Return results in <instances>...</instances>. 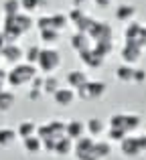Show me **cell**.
<instances>
[{
  "label": "cell",
  "instance_id": "obj_39",
  "mask_svg": "<svg viewBox=\"0 0 146 160\" xmlns=\"http://www.w3.org/2000/svg\"><path fill=\"white\" fill-rule=\"evenodd\" d=\"M138 146L140 150H142V154L146 152V136H138Z\"/></svg>",
  "mask_w": 146,
  "mask_h": 160
},
{
  "label": "cell",
  "instance_id": "obj_23",
  "mask_svg": "<svg viewBox=\"0 0 146 160\" xmlns=\"http://www.w3.org/2000/svg\"><path fill=\"white\" fill-rule=\"evenodd\" d=\"M16 138H18V136H16V130L0 128V148H8V146H12Z\"/></svg>",
  "mask_w": 146,
  "mask_h": 160
},
{
  "label": "cell",
  "instance_id": "obj_41",
  "mask_svg": "<svg viewBox=\"0 0 146 160\" xmlns=\"http://www.w3.org/2000/svg\"><path fill=\"white\" fill-rule=\"evenodd\" d=\"M85 2H87V0H73V8H81Z\"/></svg>",
  "mask_w": 146,
  "mask_h": 160
},
{
  "label": "cell",
  "instance_id": "obj_21",
  "mask_svg": "<svg viewBox=\"0 0 146 160\" xmlns=\"http://www.w3.org/2000/svg\"><path fill=\"white\" fill-rule=\"evenodd\" d=\"M2 12H4V18H10V16L20 14V12H23L20 0H4L2 2Z\"/></svg>",
  "mask_w": 146,
  "mask_h": 160
},
{
  "label": "cell",
  "instance_id": "obj_22",
  "mask_svg": "<svg viewBox=\"0 0 146 160\" xmlns=\"http://www.w3.org/2000/svg\"><path fill=\"white\" fill-rule=\"evenodd\" d=\"M116 79L122 83H132L134 81V67L130 65H120L116 69Z\"/></svg>",
  "mask_w": 146,
  "mask_h": 160
},
{
  "label": "cell",
  "instance_id": "obj_13",
  "mask_svg": "<svg viewBox=\"0 0 146 160\" xmlns=\"http://www.w3.org/2000/svg\"><path fill=\"white\" fill-rule=\"evenodd\" d=\"M83 134H85V122L81 120H69L67 126H65V136L69 138V140L77 142L79 138H83Z\"/></svg>",
  "mask_w": 146,
  "mask_h": 160
},
{
  "label": "cell",
  "instance_id": "obj_36",
  "mask_svg": "<svg viewBox=\"0 0 146 160\" xmlns=\"http://www.w3.org/2000/svg\"><path fill=\"white\" fill-rule=\"evenodd\" d=\"M146 79V71L144 69H134V83H142Z\"/></svg>",
  "mask_w": 146,
  "mask_h": 160
},
{
  "label": "cell",
  "instance_id": "obj_16",
  "mask_svg": "<svg viewBox=\"0 0 146 160\" xmlns=\"http://www.w3.org/2000/svg\"><path fill=\"white\" fill-rule=\"evenodd\" d=\"M79 59H81V63H83V65H87L89 69H99V67L103 65V61H106V59H102L98 53L93 51V47H91L89 51L79 53Z\"/></svg>",
  "mask_w": 146,
  "mask_h": 160
},
{
  "label": "cell",
  "instance_id": "obj_40",
  "mask_svg": "<svg viewBox=\"0 0 146 160\" xmlns=\"http://www.w3.org/2000/svg\"><path fill=\"white\" fill-rule=\"evenodd\" d=\"M95 4L102 6V8H106V6H110V4H112V0H95Z\"/></svg>",
  "mask_w": 146,
  "mask_h": 160
},
{
  "label": "cell",
  "instance_id": "obj_32",
  "mask_svg": "<svg viewBox=\"0 0 146 160\" xmlns=\"http://www.w3.org/2000/svg\"><path fill=\"white\" fill-rule=\"evenodd\" d=\"M41 41L47 45H53L59 41V31H53V28H49V31H41Z\"/></svg>",
  "mask_w": 146,
  "mask_h": 160
},
{
  "label": "cell",
  "instance_id": "obj_11",
  "mask_svg": "<svg viewBox=\"0 0 146 160\" xmlns=\"http://www.w3.org/2000/svg\"><path fill=\"white\" fill-rule=\"evenodd\" d=\"M120 150L126 158H134V156H140L142 150L138 146V136H126L122 142H120Z\"/></svg>",
  "mask_w": 146,
  "mask_h": 160
},
{
  "label": "cell",
  "instance_id": "obj_10",
  "mask_svg": "<svg viewBox=\"0 0 146 160\" xmlns=\"http://www.w3.org/2000/svg\"><path fill=\"white\" fill-rule=\"evenodd\" d=\"M0 57H4V61H8L10 65H18L20 59L24 57V51L16 43H6L4 49H2V53H0Z\"/></svg>",
  "mask_w": 146,
  "mask_h": 160
},
{
  "label": "cell",
  "instance_id": "obj_7",
  "mask_svg": "<svg viewBox=\"0 0 146 160\" xmlns=\"http://www.w3.org/2000/svg\"><path fill=\"white\" fill-rule=\"evenodd\" d=\"M93 144L95 140L93 138H79L77 142H73V154L77 160H98V156H95L93 152Z\"/></svg>",
  "mask_w": 146,
  "mask_h": 160
},
{
  "label": "cell",
  "instance_id": "obj_37",
  "mask_svg": "<svg viewBox=\"0 0 146 160\" xmlns=\"http://www.w3.org/2000/svg\"><path fill=\"white\" fill-rule=\"evenodd\" d=\"M43 98V91L41 89H28V99L31 102H37V99H41Z\"/></svg>",
  "mask_w": 146,
  "mask_h": 160
},
{
  "label": "cell",
  "instance_id": "obj_4",
  "mask_svg": "<svg viewBox=\"0 0 146 160\" xmlns=\"http://www.w3.org/2000/svg\"><path fill=\"white\" fill-rule=\"evenodd\" d=\"M61 67V53L55 51V49H41L39 55V61H37V69H41L43 73L51 75L55 69Z\"/></svg>",
  "mask_w": 146,
  "mask_h": 160
},
{
  "label": "cell",
  "instance_id": "obj_31",
  "mask_svg": "<svg viewBox=\"0 0 146 160\" xmlns=\"http://www.w3.org/2000/svg\"><path fill=\"white\" fill-rule=\"evenodd\" d=\"M45 4H47V0H20V8H24L27 12H35L43 8Z\"/></svg>",
  "mask_w": 146,
  "mask_h": 160
},
{
  "label": "cell",
  "instance_id": "obj_17",
  "mask_svg": "<svg viewBox=\"0 0 146 160\" xmlns=\"http://www.w3.org/2000/svg\"><path fill=\"white\" fill-rule=\"evenodd\" d=\"M85 132L89 134V138H99L103 132H106V122L99 120V118H91V120L85 122Z\"/></svg>",
  "mask_w": 146,
  "mask_h": 160
},
{
  "label": "cell",
  "instance_id": "obj_34",
  "mask_svg": "<svg viewBox=\"0 0 146 160\" xmlns=\"http://www.w3.org/2000/svg\"><path fill=\"white\" fill-rule=\"evenodd\" d=\"M83 14H85V12H83V8H71V10L67 12V20H71V22L75 24Z\"/></svg>",
  "mask_w": 146,
  "mask_h": 160
},
{
  "label": "cell",
  "instance_id": "obj_19",
  "mask_svg": "<svg viewBox=\"0 0 146 160\" xmlns=\"http://www.w3.org/2000/svg\"><path fill=\"white\" fill-rule=\"evenodd\" d=\"M136 14V8L132 6V4H120L118 8H116V18L122 20V22H130L132 18H134Z\"/></svg>",
  "mask_w": 146,
  "mask_h": 160
},
{
  "label": "cell",
  "instance_id": "obj_12",
  "mask_svg": "<svg viewBox=\"0 0 146 160\" xmlns=\"http://www.w3.org/2000/svg\"><path fill=\"white\" fill-rule=\"evenodd\" d=\"M69 45H71V49H73V51H77V53L89 51V49L93 47V43H91L89 35H85V32H77V31L71 35V39H69Z\"/></svg>",
  "mask_w": 146,
  "mask_h": 160
},
{
  "label": "cell",
  "instance_id": "obj_38",
  "mask_svg": "<svg viewBox=\"0 0 146 160\" xmlns=\"http://www.w3.org/2000/svg\"><path fill=\"white\" fill-rule=\"evenodd\" d=\"M6 79H8V73L4 69H0V91H4V87H6Z\"/></svg>",
  "mask_w": 146,
  "mask_h": 160
},
{
  "label": "cell",
  "instance_id": "obj_29",
  "mask_svg": "<svg viewBox=\"0 0 146 160\" xmlns=\"http://www.w3.org/2000/svg\"><path fill=\"white\" fill-rule=\"evenodd\" d=\"M59 89V79L57 75H45V83H43V93L47 95H55V91Z\"/></svg>",
  "mask_w": 146,
  "mask_h": 160
},
{
  "label": "cell",
  "instance_id": "obj_26",
  "mask_svg": "<svg viewBox=\"0 0 146 160\" xmlns=\"http://www.w3.org/2000/svg\"><path fill=\"white\" fill-rule=\"evenodd\" d=\"M14 102H16V98H14V93H12L10 89L0 91V112H8V109H12Z\"/></svg>",
  "mask_w": 146,
  "mask_h": 160
},
{
  "label": "cell",
  "instance_id": "obj_15",
  "mask_svg": "<svg viewBox=\"0 0 146 160\" xmlns=\"http://www.w3.org/2000/svg\"><path fill=\"white\" fill-rule=\"evenodd\" d=\"M75 98H77V93H75L73 89H69V87H59V89L55 91V95H53L55 103H57V106H61V108L71 106V103L75 102Z\"/></svg>",
  "mask_w": 146,
  "mask_h": 160
},
{
  "label": "cell",
  "instance_id": "obj_14",
  "mask_svg": "<svg viewBox=\"0 0 146 160\" xmlns=\"http://www.w3.org/2000/svg\"><path fill=\"white\" fill-rule=\"evenodd\" d=\"M65 81H67V85H69V89H73V91H77V89H81L83 85H85L87 81H89V77H87L83 71H79V69H75V71H69L67 75H65Z\"/></svg>",
  "mask_w": 146,
  "mask_h": 160
},
{
  "label": "cell",
  "instance_id": "obj_3",
  "mask_svg": "<svg viewBox=\"0 0 146 160\" xmlns=\"http://www.w3.org/2000/svg\"><path fill=\"white\" fill-rule=\"evenodd\" d=\"M140 122H142V118L138 113H114L108 120V128H116L126 134H132L134 130H138Z\"/></svg>",
  "mask_w": 146,
  "mask_h": 160
},
{
  "label": "cell",
  "instance_id": "obj_27",
  "mask_svg": "<svg viewBox=\"0 0 146 160\" xmlns=\"http://www.w3.org/2000/svg\"><path fill=\"white\" fill-rule=\"evenodd\" d=\"M23 148L27 150L28 154H37L43 150V144H41V138L37 136H31V138H24L23 140Z\"/></svg>",
  "mask_w": 146,
  "mask_h": 160
},
{
  "label": "cell",
  "instance_id": "obj_25",
  "mask_svg": "<svg viewBox=\"0 0 146 160\" xmlns=\"http://www.w3.org/2000/svg\"><path fill=\"white\" fill-rule=\"evenodd\" d=\"M93 152H95V156H98V160H102V158H108L112 154V144L108 140H95V144H93Z\"/></svg>",
  "mask_w": 146,
  "mask_h": 160
},
{
  "label": "cell",
  "instance_id": "obj_18",
  "mask_svg": "<svg viewBox=\"0 0 146 160\" xmlns=\"http://www.w3.org/2000/svg\"><path fill=\"white\" fill-rule=\"evenodd\" d=\"M37 128H39V126H37L33 120H23L18 124V128H16V136L23 138V140H24V138H31V136H35Z\"/></svg>",
  "mask_w": 146,
  "mask_h": 160
},
{
  "label": "cell",
  "instance_id": "obj_28",
  "mask_svg": "<svg viewBox=\"0 0 146 160\" xmlns=\"http://www.w3.org/2000/svg\"><path fill=\"white\" fill-rule=\"evenodd\" d=\"M93 51L102 59H106L108 55L114 51V41H98V43H93Z\"/></svg>",
  "mask_w": 146,
  "mask_h": 160
},
{
  "label": "cell",
  "instance_id": "obj_1",
  "mask_svg": "<svg viewBox=\"0 0 146 160\" xmlns=\"http://www.w3.org/2000/svg\"><path fill=\"white\" fill-rule=\"evenodd\" d=\"M33 27V18L28 14H16L10 18H4V28H2V37L6 43H16L24 32H28Z\"/></svg>",
  "mask_w": 146,
  "mask_h": 160
},
{
  "label": "cell",
  "instance_id": "obj_6",
  "mask_svg": "<svg viewBox=\"0 0 146 160\" xmlns=\"http://www.w3.org/2000/svg\"><path fill=\"white\" fill-rule=\"evenodd\" d=\"M67 24H69L67 14H61V12H57V14H49V16H39V18H37V27H39V31H49V28H53V31L61 32Z\"/></svg>",
  "mask_w": 146,
  "mask_h": 160
},
{
  "label": "cell",
  "instance_id": "obj_2",
  "mask_svg": "<svg viewBox=\"0 0 146 160\" xmlns=\"http://www.w3.org/2000/svg\"><path fill=\"white\" fill-rule=\"evenodd\" d=\"M37 67L28 65V63H18L12 67V71H8V79L6 83L10 87H23L27 83H33V79L37 77Z\"/></svg>",
  "mask_w": 146,
  "mask_h": 160
},
{
  "label": "cell",
  "instance_id": "obj_33",
  "mask_svg": "<svg viewBox=\"0 0 146 160\" xmlns=\"http://www.w3.org/2000/svg\"><path fill=\"white\" fill-rule=\"evenodd\" d=\"M108 142H122L124 138L128 136L126 132H122V130H116V128H108Z\"/></svg>",
  "mask_w": 146,
  "mask_h": 160
},
{
  "label": "cell",
  "instance_id": "obj_8",
  "mask_svg": "<svg viewBox=\"0 0 146 160\" xmlns=\"http://www.w3.org/2000/svg\"><path fill=\"white\" fill-rule=\"evenodd\" d=\"M120 55H122V61L124 65H130L134 67L136 63L142 59V47H140L138 43H132V41H126V43L122 45V49H120Z\"/></svg>",
  "mask_w": 146,
  "mask_h": 160
},
{
  "label": "cell",
  "instance_id": "obj_30",
  "mask_svg": "<svg viewBox=\"0 0 146 160\" xmlns=\"http://www.w3.org/2000/svg\"><path fill=\"white\" fill-rule=\"evenodd\" d=\"M39 55H41V47H39V45H33V47H28L27 51H24V63H28V65H35V67H37Z\"/></svg>",
  "mask_w": 146,
  "mask_h": 160
},
{
  "label": "cell",
  "instance_id": "obj_35",
  "mask_svg": "<svg viewBox=\"0 0 146 160\" xmlns=\"http://www.w3.org/2000/svg\"><path fill=\"white\" fill-rule=\"evenodd\" d=\"M43 83H45V77L43 75H37V77L33 79V83H31V89H41L43 91Z\"/></svg>",
  "mask_w": 146,
  "mask_h": 160
},
{
  "label": "cell",
  "instance_id": "obj_5",
  "mask_svg": "<svg viewBox=\"0 0 146 160\" xmlns=\"http://www.w3.org/2000/svg\"><path fill=\"white\" fill-rule=\"evenodd\" d=\"M106 89H108V85L103 81L89 79V81H87L81 89H77L75 93H77V98H81L83 102H93V99L103 98V95H106Z\"/></svg>",
  "mask_w": 146,
  "mask_h": 160
},
{
  "label": "cell",
  "instance_id": "obj_20",
  "mask_svg": "<svg viewBox=\"0 0 146 160\" xmlns=\"http://www.w3.org/2000/svg\"><path fill=\"white\" fill-rule=\"evenodd\" d=\"M73 152V140H69L67 136L59 138L55 144V150H53V154H59V156H67V154Z\"/></svg>",
  "mask_w": 146,
  "mask_h": 160
},
{
  "label": "cell",
  "instance_id": "obj_24",
  "mask_svg": "<svg viewBox=\"0 0 146 160\" xmlns=\"http://www.w3.org/2000/svg\"><path fill=\"white\" fill-rule=\"evenodd\" d=\"M142 28H144V24H140V22H130V24L126 27V32H124L126 41H132V43H138L140 35H142Z\"/></svg>",
  "mask_w": 146,
  "mask_h": 160
},
{
  "label": "cell",
  "instance_id": "obj_9",
  "mask_svg": "<svg viewBox=\"0 0 146 160\" xmlns=\"http://www.w3.org/2000/svg\"><path fill=\"white\" fill-rule=\"evenodd\" d=\"M87 35H89V39L93 41V43H98V41H114V31H112V27L108 22H102V20H95V22L91 24Z\"/></svg>",
  "mask_w": 146,
  "mask_h": 160
}]
</instances>
